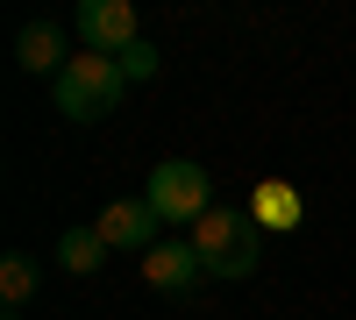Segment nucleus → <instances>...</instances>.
I'll use <instances>...</instances> for the list:
<instances>
[{
  "label": "nucleus",
  "instance_id": "1",
  "mask_svg": "<svg viewBox=\"0 0 356 320\" xmlns=\"http://www.w3.org/2000/svg\"><path fill=\"white\" fill-rule=\"evenodd\" d=\"M193 256L207 264V285H235V278H257L264 264V228L250 221V207H214L186 228Z\"/></svg>",
  "mask_w": 356,
  "mask_h": 320
},
{
  "label": "nucleus",
  "instance_id": "2",
  "mask_svg": "<svg viewBox=\"0 0 356 320\" xmlns=\"http://www.w3.org/2000/svg\"><path fill=\"white\" fill-rule=\"evenodd\" d=\"M122 93H129V78H122V65L100 57V50H79L72 65L50 78V100H57L65 121H107V114L122 107Z\"/></svg>",
  "mask_w": 356,
  "mask_h": 320
},
{
  "label": "nucleus",
  "instance_id": "3",
  "mask_svg": "<svg viewBox=\"0 0 356 320\" xmlns=\"http://www.w3.org/2000/svg\"><path fill=\"white\" fill-rule=\"evenodd\" d=\"M143 199L157 207L164 228H193L200 214H214V171L193 164V157H164L150 171V185H143Z\"/></svg>",
  "mask_w": 356,
  "mask_h": 320
},
{
  "label": "nucleus",
  "instance_id": "4",
  "mask_svg": "<svg viewBox=\"0 0 356 320\" xmlns=\"http://www.w3.org/2000/svg\"><path fill=\"white\" fill-rule=\"evenodd\" d=\"M79 36H86V50L122 57V50L143 43V15L129 8V0H79Z\"/></svg>",
  "mask_w": 356,
  "mask_h": 320
},
{
  "label": "nucleus",
  "instance_id": "5",
  "mask_svg": "<svg viewBox=\"0 0 356 320\" xmlns=\"http://www.w3.org/2000/svg\"><path fill=\"white\" fill-rule=\"evenodd\" d=\"M143 285H150L157 299H193L207 285V264L193 256V242L178 235V242H157L150 256H143Z\"/></svg>",
  "mask_w": 356,
  "mask_h": 320
},
{
  "label": "nucleus",
  "instance_id": "6",
  "mask_svg": "<svg viewBox=\"0 0 356 320\" xmlns=\"http://www.w3.org/2000/svg\"><path fill=\"white\" fill-rule=\"evenodd\" d=\"M93 228L107 235V249H136V256H150L164 221H157V207H150V199H114V207H107Z\"/></svg>",
  "mask_w": 356,
  "mask_h": 320
},
{
  "label": "nucleus",
  "instance_id": "7",
  "mask_svg": "<svg viewBox=\"0 0 356 320\" xmlns=\"http://www.w3.org/2000/svg\"><path fill=\"white\" fill-rule=\"evenodd\" d=\"M250 221L264 228V235H300V228H307V192L285 185V178H264L250 192Z\"/></svg>",
  "mask_w": 356,
  "mask_h": 320
},
{
  "label": "nucleus",
  "instance_id": "8",
  "mask_svg": "<svg viewBox=\"0 0 356 320\" xmlns=\"http://www.w3.org/2000/svg\"><path fill=\"white\" fill-rule=\"evenodd\" d=\"M15 65L36 71V78H43V71L57 78V71L72 65V57H65V28H57V22H22V36H15Z\"/></svg>",
  "mask_w": 356,
  "mask_h": 320
},
{
  "label": "nucleus",
  "instance_id": "9",
  "mask_svg": "<svg viewBox=\"0 0 356 320\" xmlns=\"http://www.w3.org/2000/svg\"><path fill=\"white\" fill-rule=\"evenodd\" d=\"M57 264H65L72 278L100 271L107 264V235H100V228H65V235H57Z\"/></svg>",
  "mask_w": 356,
  "mask_h": 320
},
{
  "label": "nucleus",
  "instance_id": "10",
  "mask_svg": "<svg viewBox=\"0 0 356 320\" xmlns=\"http://www.w3.org/2000/svg\"><path fill=\"white\" fill-rule=\"evenodd\" d=\"M0 299H8V313H22L29 299H36V256H8V264H0Z\"/></svg>",
  "mask_w": 356,
  "mask_h": 320
},
{
  "label": "nucleus",
  "instance_id": "11",
  "mask_svg": "<svg viewBox=\"0 0 356 320\" xmlns=\"http://www.w3.org/2000/svg\"><path fill=\"white\" fill-rule=\"evenodd\" d=\"M114 65H122V78L136 85V78H157V65H164V57H157V43H150V36H143L136 50H122V57H114Z\"/></svg>",
  "mask_w": 356,
  "mask_h": 320
}]
</instances>
